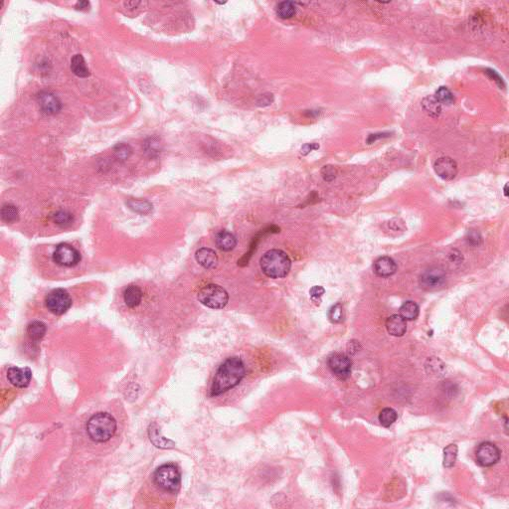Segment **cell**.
Listing matches in <instances>:
<instances>
[{
    "instance_id": "obj_37",
    "label": "cell",
    "mask_w": 509,
    "mask_h": 509,
    "mask_svg": "<svg viewBox=\"0 0 509 509\" xmlns=\"http://www.w3.org/2000/svg\"><path fill=\"white\" fill-rule=\"evenodd\" d=\"M390 132H378V133H374V134H370L367 138V143L368 144H371L373 142H375L376 140L378 139H381V138H385V137H389L390 136Z\"/></svg>"
},
{
    "instance_id": "obj_33",
    "label": "cell",
    "mask_w": 509,
    "mask_h": 509,
    "mask_svg": "<svg viewBox=\"0 0 509 509\" xmlns=\"http://www.w3.org/2000/svg\"><path fill=\"white\" fill-rule=\"evenodd\" d=\"M273 102H274V96H273V94L266 93L264 95H261L258 98L257 105L258 106H262V107H266V106L271 105Z\"/></svg>"
},
{
    "instance_id": "obj_38",
    "label": "cell",
    "mask_w": 509,
    "mask_h": 509,
    "mask_svg": "<svg viewBox=\"0 0 509 509\" xmlns=\"http://www.w3.org/2000/svg\"><path fill=\"white\" fill-rule=\"evenodd\" d=\"M319 149V146L316 144V143H306L305 144L303 148H302V154L303 155H307L308 153H311L312 151L314 150H318Z\"/></svg>"
},
{
    "instance_id": "obj_9",
    "label": "cell",
    "mask_w": 509,
    "mask_h": 509,
    "mask_svg": "<svg viewBox=\"0 0 509 509\" xmlns=\"http://www.w3.org/2000/svg\"><path fill=\"white\" fill-rule=\"evenodd\" d=\"M331 372L339 379H346L351 374L352 361L348 356L341 353L332 354L328 361Z\"/></svg>"
},
{
    "instance_id": "obj_17",
    "label": "cell",
    "mask_w": 509,
    "mask_h": 509,
    "mask_svg": "<svg viewBox=\"0 0 509 509\" xmlns=\"http://www.w3.org/2000/svg\"><path fill=\"white\" fill-rule=\"evenodd\" d=\"M124 301L129 308L139 306L142 301V292L137 285H128L124 292Z\"/></svg>"
},
{
    "instance_id": "obj_20",
    "label": "cell",
    "mask_w": 509,
    "mask_h": 509,
    "mask_svg": "<svg viewBox=\"0 0 509 509\" xmlns=\"http://www.w3.org/2000/svg\"><path fill=\"white\" fill-rule=\"evenodd\" d=\"M46 325L42 321H33L27 326V335L32 341L41 340L46 334Z\"/></svg>"
},
{
    "instance_id": "obj_23",
    "label": "cell",
    "mask_w": 509,
    "mask_h": 509,
    "mask_svg": "<svg viewBox=\"0 0 509 509\" xmlns=\"http://www.w3.org/2000/svg\"><path fill=\"white\" fill-rule=\"evenodd\" d=\"M419 312V306L412 301L404 303L400 307V315L406 320H415L418 317Z\"/></svg>"
},
{
    "instance_id": "obj_32",
    "label": "cell",
    "mask_w": 509,
    "mask_h": 509,
    "mask_svg": "<svg viewBox=\"0 0 509 509\" xmlns=\"http://www.w3.org/2000/svg\"><path fill=\"white\" fill-rule=\"evenodd\" d=\"M131 152L132 151H131L130 147L126 143H119L116 146V148L114 150L116 157L121 161L127 160V158L130 156Z\"/></svg>"
},
{
    "instance_id": "obj_40",
    "label": "cell",
    "mask_w": 509,
    "mask_h": 509,
    "mask_svg": "<svg viewBox=\"0 0 509 509\" xmlns=\"http://www.w3.org/2000/svg\"><path fill=\"white\" fill-rule=\"evenodd\" d=\"M504 196L508 197V184H505L504 186Z\"/></svg>"
},
{
    "instance_id": "obj_1",
    "label": "cell",
    "mask_w": 509,
    "mask_h": 509,
    "mask_svg": "<svg viewBox=\"0 0 509 509\" xmlns=\"http://www.w3.org/2000/svg\"><path fill=\"white\" fill-rule=\"evenodd\" d=\"M246 374V368L240 357H230L218 368L210 389L212 397L219 396L239 385Z\"/></svg>"
},
{
    "instance_id": "obj_18",
    "label": "cell",
    "mask_w": 509,
    "mask_h": 509,
    "mask_svg": "<svg viewBox=\"0 0 509 509\" xmlns=\"http://www.w3.org/2000/svg\"><path fill=\"white\" fill-rule=\"evenodd\" d=\"M149 434H150L151 442L157 448H160V449H172L175 446L174 442H172L171 440H168V439H166V438H164V437L161 435L159 429L156 427L155 424H153V426H151V428L149 430Z\"/></svg>"
},
{
    "instance_id": "obj_28",
    "label": "cell",
    "mask_w": 509,
    "mask_h": 509,
    "mask_svg": "<svg viewBox=\"0 0 509 509\" xmlns=\"http://www.w3.org/2000/svg\"><path fill=\"white\" fill-rule=\"evenodd\" d=\"M398 418L397 412L392 408H385L379 414V422L383 427L388 428L393 425Z\"/></svg>"
},
{
    "instance_id": "obj_6",
    "label": "cell",
    "mask_w": 509,
    "mask_h": 509,
    "mask_svg": "<svg viewBox=\"0 0 509 509\" xmlns=\"http://www.w3.org/2000/svg\"><path fill=\"white\" fill-rule=\"evenodd\" d=\"M45 304L48 310L53 314L62 315L70 309L72 306V300L66 290L57 288L53 289L46 296Z\"/></svg>"
},
{
    "instance_id": "obj_13",
    "label": "cell",
    "mask_w": 509,
    "mask_h": 509,
    "mask_svg": "<svg viewBox=\"0 0 509 509\" xmlns=\"http://www.w3.org/2000/svg\"><path fill=\"white\" fill-rule=\"evenodd\" d=\"M38 102L41 110L46 115H56L62 108V103L58 97L50 92H42L38 96Z\"/></svg>"
},
{
    "instance_id": "obj_29",
    "label": "cell",
    "mask_w": 509,
    "mask_h": 509,
    "mask_svg": "<svg viewBox=\"0 0 509 509\" xmlns=\"http://www.w3.org/2000/svg\"><path fill=\"white\" fill-rule=\"evenodd\" d=\"M52 220L58 226L65 228V227L70 226L73 223L74 217L71 213H69L67 211H59L52 216Z\"/></svg>"
},
{
    "instance_id": "obj_16",
    "label": "cell",
    "mask_w": 509,
    "mask_h": 509,
    "mask_svg": "<svg viewBox=\"0 0 509 509\" xmlns=\"http://www.w3.org/2000/svg\"><path fill=\"white\" fill-rule=\"evenodd\" d=\"M196 261L199 265L207 270L214 269L218 264V257L212 249L209 248H201L195 254Z\"/></svg>"
},
{
    "instance_id": "obj_8",
    "label": "cell",
    "mask_w": 509,
    "mask_h": 509,
    "mask_svg": "<svg viewBox=\"0 0 509 509\" xmlns=\"http://www.w3.org/2000/svg\"><path fill=\"white\" fill-rule=\"evenodd\" d=\"M500 456L501 452L498 447L490 442L482 443L476 451L478 463L484 467H489L497 463L500 459Z\"/></svg>"
},
{
    "instance_id": "obj_19",
    "label": "cell",
    "mask_w": 509,
    "mask_h": 509,
    "mask_svg": "<svg viewBox=\"0 0 509 509\" xmlns=\"http://www.w3.org/2000/svg\"><path fill=\"white\" fill-rule=\"evenodd\" d=\"M216 245L220 250L229 252L236 247L237 240L228 231H221L216 236Z\"/></svg>"
},
{
    "instance_id": "obj_30",
    "label": "cell",
    "mask_w": 509,
    "mask_h": 509,
    "mask_svg": "<svg viewBox=\"0 0 509 509\" xmlns=\"http://www.w3.org/2000/svg\"><path fill=\"white\" fill-rule=\"evenodd\" d=\"M433 97L441 104H452L455 102L453 93L447 87L439 88Z\"/></svg>"
},
{
    "instance_id": "obj_25",
    "label": "cell",
    "mask_w": 509,
    "mask_h": 509,
    "mask_svg": "<svg viewBox=\"0 0 509 509\" xmlns=\"http://www.w3.org/2000/svg\"><path fill=\"white\" fill-rule=\"evenodd\" d=\"M1 218L6 223H15L19 219V211L12 204H5L1 208Z\"/></svg>"
},
{
    "instance_id": "obj_27",
    "label": "cell",
    "mask_w": 509,
    "mask_h": 509,
    "mask_svg": "<svg viewBox=\"0 0 509 509\" xmlns=\"http://www.w3.org/2000/svg\"><path fill=\"white\" fill-rule=\"evenodd\" d=\"M297 12L296 5L290 1H282L277 7V14L281 19H289L295 16Z\"/></svg>"
},
{
    "instance_id": "obj_4",
    "label": "cell",
    "mask_w": 509,
    "mask_h": 509,
    "mask_svg": "<svg viewBox=\"0 0 509 509\" xmlns=\"http://www.w3.org/2000/svg\"><path fill=\"white\" fill-rule=\"evenodd\" d=\"M153 480L155 484L163 490L176 493L181 485V474L175 464L166 463L155 470Z\"/></svg>"
},
{
    "instance_id": "obj_34",
    "label": "cell",
    "mask_w": 509,
    "mask_h": 509,
    "mask_svg": "<svg viewBox=\"0 0 509 509\" xmlns=\"http://www.w3.org/2000/svg\"><path fill=\"white\" fill-rule=\"evenodd\" d=\"M321 174H322V177L328 181V182H331L333 179L336 177V170L333 166L331 165H326L322 168L321 170Z\"/></svg>"
},
{
    "instance_id": "obj_15",
    "label": "cell",
    "mask_w": 509,
    "mask_h": 509,
    "mask_svg": "<svg viewBox=\"0 0 509 509\" xmlns=\"http://www.w3.org/2000/svg\"><path fill=\"white\" fill-rule=\"evenodd\" d=\"M397 271V265L390 257H381L374 263V272L377 276L386 278L394 275Z\"/></svg>"
},
{
    "instance_id": "obj_31",
    "label": "cell",
    "mask_w": 509,
    "mask_h": 509,
    "mask_svg": "<svg viewBox=\"0 0 509 509\" xmlns=\"http://www.w3.org/2000/svg\"><path fill=\"white\" fill-rule=\"evenodd\" d=\"M329 317L332 323H339L343 320V307L340 304L331 306L329 312Z\"/></svg>"
},
{
    "instance_id": "obj_7",
    "label": "cell",
    "mask_w": 509,
    "mask_h": 509,
    "mask_svg": "<svg viewBox=\"0 0 509 509\" xmlns=\"http://www.w3.org/2000/svg\"><path fill=\"white\" fill-rule=\"evenodd\" d=\"M53 260L58 266L73 268L81 262V254L71 245L62 243L56 247L53 253Z\"/></svg>"
},
{
    "instance_id": "obj_39",
    "label": "cell",
    "mask_w": 509,
    "mask_h": 509,
    "mask_svg": "<svg viewBox=\"0 0 509 509\" xmlns=\"http://www.w3.org/2000/svg\"><path fill=\"white\" fill-rule=\"evenodd\" d=\"M90 7V2L88 1H79L75 5L77 10H86Z\"/></svg>"
},
{
    "instance_id": "obj_35",
    "label": "cell",
    "mask_w": 509,
    "mask_h": 509,
    "mask_svg": "<svg viewBox=\"0 0 509 509\" xmlns=\"http://www.w3.org/2000/svg\"><path fill=\"white\" fill-rule=\"evenodd\" d=\"M484 73H485L487 76L489 77L490 79H492V81H494V82H495V83H496V84L500 87V89H501V88H504V86H505V85H504V82H503L502 78L499 76V75H498V74H497L494 70H491V69H486V70L484 71Z\"/></svg>"
},
{
    "instance_id": "obj_36",
    "label": "cell",
    "mask_w": 509,
    "mask_h": 509,
    "mask_svg": "<svg viewBox=\"0 0 509 509\" xmlns=\"http://www.w3.org/2000/svg\"><path fill=\"white\" fill-rule=\"evenodd\" d=\"M324 288L322 286H319V285H315L313 286L310 290H309V295L311 297L312 300H317V299H320L323 294H324Z\"/></svg>"
},
{
    "instance_id": "obj_24",
    "label": "cell",
    "mask_w": 509,
    "mask_h": 509,
    "mask_svg": "<svg viewBox=\"0 0 509 509\" xmlns=\"http://www.w3.org/2000/svg\"><path fill=\"white\" fill-rule=\"evenodd\" d=\"M127 206L132 211L139 214H149L153 211V204L148 200L142 199H129L127 202Z\"/></svg>"
},
{
    "instance_id": "obj_21",
    "label": "cell",
    "mask_w": 509,
    "mask_h": 509,
    "mask_svg": "<svg viewBox=\"0 0 509 509\" xmlns=\"http://www.w3.org/2000/svg\"><path fill=\"white\" fill-rule=\"evenodd\" d=\"M71 70L80 78H87L90 76V71L86 66L84 57L81 54L75 55L71 60Z\"/></svg>"
},
{
    "instance_id": "obj_5",
    "label": "cell",
    "mask_w": 509,
    "mask_h": 509,
    "mask_svg": "<svg viewBox=\"0 0 509 509\" xmlns=\"http://www.w3.org/2000/svg\"><path fill=\"white\" fill-rule=\"evenodd\" d=\"M199 302L209 308L221 309L227 306L229 301L228 293L218 284H207L198 293Z\"/></svg>"
},
{
    "instance_id": "obj_3",
    "label": "cell",
    "mask_w": 509,
    "mask_h": 509,
    "mask_svg": "<svg viewBox=\"0 0 509 509\" xmlns=\"http://www.w3.org/2000/svg\"><path fill=\"white\" fill-rule=\"evenodd\" d=\"M290 259L280 250H271L261 259V269L263 273L272 279L286 277L290 271Z\"/></svg>"
},
{
    "instance_id": "obj_2",
    "label": "cell",
    "mask_w": 509,
    "mask_h": 509,
    "mask_svg": "<svg viewBox=\"0 0 509 509\" xmlns=\"http://www.w3.org/2000/svg\"><path fill=\"white\" fill-rule=\"evenodd\" d=\"M117 427V421L111 414L100 412L89 419L86 429L92 441L104 443L115 435Z\"/></svg>"
},
{
    "instance_id": "obj_11",
    "label": "cell",
    "mask_w": 509,
    "mask_h": 509,
    "mask_svg": "<svg viewBox=\"0 0 509 509\" xmlns=\"http://www.w3.org/2000/svg\"><path fill=\"white\" fill-rule=\"evenodd\" d=\"M434 172L444 180H453L458 174L457 162L448 156L437 159L433 163Z\"/></svg>"
},
{
    "instance_id": "obj_26",
    "label": "cell",
    "mask_w": 509,
    "mask_h": 509,
    "mask_svg": "<svg viewBox=\"0 0 509 509\" xmlns=\"http://www.w3.org/2000/svg\"><path fill=\"white\" fill-rule=\"evenodd\" d=\"M458 458V446L451 444L444 450V466L451 468L456 464Z\"/></svg>"
},
{
    "instance_id": "obj_10",
    "label": "cell",
    "mask_w": 509,
    "mask_h": 509,
    "mask_svg": "<svg viewBox=\"0 0 509 509\" xmlns=\"http://www.w3.org/2000/svg\"><path fill=\"white\" fill-rule=\"evenodd\" d=\"M446 280V273L443 269L434 267L424 272L420 278V285L426 290H433L441 287Z\"/></svg>"
},
{
    "instance_id": "obj_14",
    "label": "cell",
    "mask_w": 509,
    "mask_h": 509,
    "mask_svg": "<svg viewBox=\"0 0 509 509\" xmlns=\"http://www.w3.org/2000/svg\"><path fill=\"white\" fill-rule=\"evenodd\" d=\"M386 329L389 334L400 337L407 331V322L400 314H393L386 320Z\"/></svg>"
},
{
    "instance_id": "obj_12",
    "label": "cell",
    "mask_w": 509,
    "mask_h": 509,
    "mask_svg": "<svg viewBox=\"0 0 509 509\" xmlns=\"http://www.w3.org/2000/svg\"><path fill=\"white\" fill-rule=\"evenodd\" d=\"M32 378V371L30 368L10 367L7 370V379L16 388H26Z\"/></svg>"
},
{
    "instance_id": "obj_22",
    "label": "cell",
    "mask_w": 509,
    "mask_h": 509,
    "mask_svg": "<svg viewBox=\"0 0 509 509\" xmlns=\"http://www.w3.org/2000/svg\"><path fill=\"white\" fill-rule=\"evenodd\" d=\"M422 106L424 111L433 119L439 118L442 113V104L435 100L433 96L426 97L422 101Z\"/></svg>"
}]
</instances>
